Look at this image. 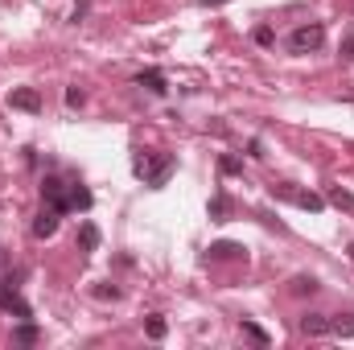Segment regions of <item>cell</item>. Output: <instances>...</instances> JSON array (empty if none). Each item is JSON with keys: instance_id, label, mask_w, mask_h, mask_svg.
Segmentation results:
<instances>
[{"instance_id": "20", "label": "cell", "mask_w": 354, "mask_h": 350, "mask_svg": "<svg viewBox=\"0 0 354 350\" xmlns=\"http://www.w3.org/2000/svg\"><path fill=\"white\" fill-rule=\"evenodd\" d=\"M218 169H223L227 177H231V174H243V165H239V157H231V153H227V157H218Z\"/></svg>"}, {"instance_id": "11", "label": "cell", "mask_w": 354, "mask_h": 350, "mask_svg": "<svg viewBox=\"0 0 354 350\" xmlns=\"http://www.w3.org/2000/svg\"><path fill=\"white\" fill-rule=\"evenodd\" d=\"M326 202H334V206H338L342 214H351V219H354V194H351V190H342V185H330Z\"/></svg>"}, {"instance_id": "6", "label": "cell", "mask_w": 354, "mask_h": 350, "mask_svg": "<svg viewBox=\"0 0 354 350\" xmlns=\"http://www.w3.org/2000/svg\"><path fill=\"white\" fill-rule=\"evenodd\" d=\"M8 103L17 107V111H41V91H33V87H17L12 95H8Z\"/></svg>"}, {"instance_id": "16", "label": "cell", "mask_w": 354, "mask_h": 350, "mask_svg": "<svg viewBox=\"0 0 354 350\" xmlns=\"http://www.w3.org/2000/svg\"><path fill=\"white\" fill-rule=\"evenodd\" d=\"M145 334H149V338H153V342H161V338H165V334H169V326H165V317H161V313H153V317H149V322H145Z\"/></svg>"}, {"instance_id": "14", "label": "cell", "mask_w": 354, "mask_h": 350, "mask_svg": "<svg viewBox=\"0 0 354 350\" xmlns=\"http://www.w3.org/2000/svg\"><path fill=\"white\" fill-rule=\"evenodd\" d=\"M330 334H338V338H354V313L330 317Z\"/></svg>"}, {"instance_id": "12", "label": "cell", "mask_w": 354, "mask_h": 350, "mask_svg": "<svg viewBox=\"0 0 354 350\" xmlns=\"http://www.w3.org/2000/svg\"><path fill=\"white\" fill-rule=\"evenodd\" d=\"M210 219H214V223H227V219H231V198H227V194H214V198H210Z\"/></svg>"}, {"instance_id": "4", "label": "cell", "mask_w": 354, "mask_h": 350, "mask_svg": "<svg viewBox=\"0 0 354 350\" xmlns=\"http://www.w3.org/2000/svg\"><path fill=\"white\" fill-rule=\"evenodd\" d=\"M0 309H4V313H12V317H21V322H25V317H33L29 301L17 293V284H12L8 276H0Z\"/></svg>"}, {"instance_id": "7", "label": "cell", "mask_w": 354, "mask_h": 350, "mask_svg": "<svg viewBox=\"0 0 354 350\" xmlns=\"http://www.w3.org/2000/svg\"><path fill=\"white\" fill-rule=\"evenodd\" d=\"M206 256L210 260H248V248L243 243H231V239H218V243H210Z\"/></svg>"}, {"instance_id": "2", "label": "cell", "mask_w": 354, "mask_h": 350, "mask_svg": "<svg viewBox=\"0 0 354 350\" xmlns=\"http://www.w3.org/2000/svg\"><path fill=\"white\" fill-rule=\"evenodd\" d=\"M272 198H280V202H292V206H301V210H309V214L326 210V198H322V194H313V190H301V185H288V181L272 185Z\"/></svg>"}, {"instance_id": "3", "label": "cell", "mask_w": 354, "mask_h": 350, "mask_svg": "<svg viewBox=\"0 0 354 350\" xmlns=\"http://www.w3.org/2000/svg\"><path fill=\"white\" fill-rule=\"evenodd\" d=\"M322 46H326V25H317V21L297 25V29L288 33V50H292V54H313V50H322Z\"/></svg>"}, {"instance_id": "19", "label": "cell", "mask_w": 354, "mask_h": 350, "mask_svg": "<svg viewBox=\"0 0 354 350\" xmlns=\"http://www.w3.org/2000/svg\"><path fill=\"white\" fill-rule=\"evenodd\" d=\"M292 293H297V297H305V293H317V280H313V276H297V280H292Z\"/></svg>"}, {"instance_id": "23", "label": "cell", "mask_w": 354, "mask_h": 350, "mask_svg": "<svg viewBox=\"0 0 354 350\" xmlns=\"http://www.w3.org/2000/svg\"><path fill=\"white\" fill-rule=\"evenodd\" d=\"M342 58H346V62H354V29L342 37Z\"/></svg>"}, {"instance_id": "22", "label": "cell", "mask_w": 354, "mask_h": 350, "mask_svg": "<svg viewBox=\"0 0 354 350\" xmlns=\"http://www.w3.org/2000/svg\"><path fill=\"white\" fill-rule=\"evenodd\" d=\"M83 103H87V95H83L79 87H71V91H66V107H83Z\"/></svg>"}, {"instance_id": "21", "label": "cell", "mask_w": 354, "mask_h": 350, "mask_svg": "<svg viewBox=\"0 0 354 350\" xmlns=\"http://www.w3.org/2000/svg\"><path fill=\"white\" fill-rule=\"evenodd\" d=\"M252 37H256V46H272V42H276V33H272L268 25H260V29H256Z\"/></svg>"}, {"instance_id": "15", "label": "cell", "mask_w": 354, "mask_h": 350, "mask_svg": "<svg viewBox=\"0 0 354 350\" xmlns=\"http://www.w3.org/2000/svg\"><path fill=\"white\" fill-rule=\"evenodd\" d=\"M79 248H83V252H95V248H99V227H95V223H83V227H79Z\"/></svg>"}, {"instance_id": "18", "label": "cell", "mask_w": 354, "mask_h": 350, "mask_svg": "<svg viewBox=\"0 0 354 350\" xmlns=\"http://www.w3.org/2000/svg\"><path fill=\"white\" fill-rule=\"evenodd\" d=\"M239 334H243V338H252L256 347H268V334L256 326V322H239Z\"/></svg>"}, {"instance_id": "24", "label": "cell", "mask_w": 354, "mask_h": 350, "mask_svg": "<svg viewBox=\"0 0 354 350\" xmlns=\"http://www.w3.org/2000/svg\"><path fill=\"white\" fill-rule=\"evenodd\" d=\"M198 4H202V8H223L227 0H198Z\"/></svg>"}, {"instance_id": "9", "label": "cell", "mask_w": 354, "mask_h": 350, "mask_svg": "<svg viewBox=\"0 0 354 350\" xmlns=\"http://www.w3.org/2000/svg\"><path fill=\"white\" fill-rule=\"evenodd\" d=\"M136 87L153 91V95H165V91H169V83H165V75H161L157 66H149V71H140V75H136Z\"/></svg>"}, {"instance_id": "10", "label": "cell", "mask_w": 354, "mask_h": 350, "mask_svg": "<svg viewBox=\"0 0 354 350\" xmlns=\"http://www.w3.org/2000/svg\"><path fill=\"white\" fill-rule=\"evenodd\" d=\"M301 334H309V338H322V334H330V317H322V313H309V317H301Z\"/></svg>"}, {"instance_id": "17", "label": "cell", "mask_w": 354, "mask_h": 350, "mask_svg": "<svg viewBox=\"0 0 354 350\" xmlns=\"http://www.w3.org/2000/svg\"><path fill=\"white\" fill-rule=\"evenodd\" d=\"M37 338H41V334H37V326H29V322H25V326H17V330H12V342H17V347H33V342H37Z\"/></svg>"}, {"instance_id": "13", "label": "cell", "mask_w": 354, "mask_h": 350, "mask_svg": "<svg viewBox=\"0 0 354 350\" xmlns=\"http://www.w3.org/2000/svg\"><path fill=\"white\" fill-rule=\"evenodd\" d=\"M91 202H95V198H91V190L75 181V185H71V210H91Z\"/></svg>"}, {"instance_id": "8", "label": "cell", "mask_w": 354, "mask_h": 350, "mask_svg": "<svg viewBox=\"0 0 354 350\" xmlns=\"http://www.w3.org/2000/svg\"><path fill=\"white\" fill-rule=\"evenodd\" d=\"M58 219H62V214H58V210H50V206H46V210H41V214H37V219H33V239H50V235H54V231H58Z\"/></svg>"}, {"instance_id": "5", "label": "cell", "mask_w": 354, "mask_h": 350, "mask_svg": "<svg viewBox=\"0 0 354 350\" xmlns=\"http://www.w3.org/2000/svg\"><path fill=\"white\" fill-rule=\"evenodd\" d=\"M41 198H46V206L58 210V214L71 210V185H66L62 177H46V181H41Z\"/></svg>"}, {"instance_id": "1", "label": "cell", "mask_w": 354, "mask_h": 350, "mask_svg": "<svg viewBox=\"0 0 354 350\" xmlns=\"http://www.w3.org/2000/svg\"><path fill=\"white\" fill-rule=\"evenodd\" d=\"M174 153H136L132 157V169L136 177H145V185H153V190H161L169 177H174Z\"/></svg>"}]
</instances>
